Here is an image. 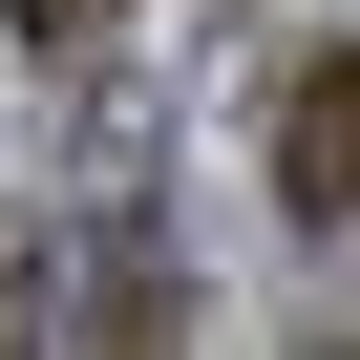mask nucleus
<instances>
[{
    "instance_id": "nucleus-2",
    "label": "nucleus",
    "mask_w": 360,
    "mask_h": 360,
    "mask_svg": "<svg viewBox=\"0 0 360 360\" xmlns=\"http://www.w3.org/2000/svg\"><path fill=\"white\" fill-rule=\"evenodd\" d=\"M22 22H43V43H85V22H106V0H22Z\"/></svg>"
},
{
    "instance_id": "nucleus-1",
    "label": "nucleus",
    "mask_w": 360,
    "mask_h": 360,
    "mask_svg": "<svg viewBox=\"0 0 360 360\" xmlns=\"http://www.w3.org/2000/svg\"><path fill=\"white\" fill-rule=\"evenodd\" d=\"M276 191H297L318 233H360V43H318V64L276 85Z\"/></svg>"
}]
</instances>
